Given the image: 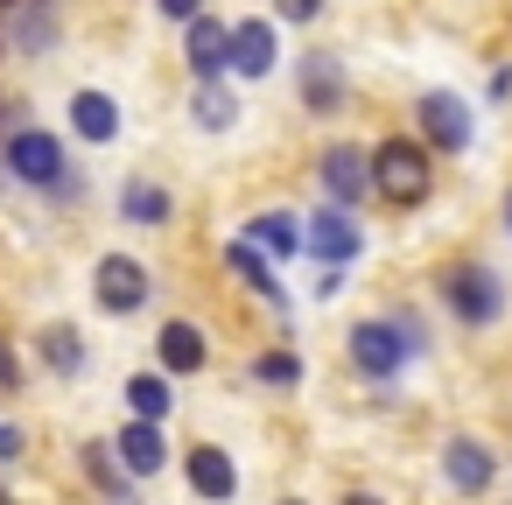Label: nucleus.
I'll return each mask as SVG.
<instances>
[{
  "label": "nucleus",
  "mask_w": 512,
  "mask_h": 505,
  "mask_svg": "<svg viewBox=\"0 0 512 505\" xmlns=\"http://www.w3.org/2000/svg\"><path fill=\"white\" fill-rule=\"evenodd\" d=\"M246 239H253L260 253H274V260H288V253H302V225H295L288 211H260V218L246 225Z\"/></svg>",
  "instance_id": "nucleus-15"
},
{
  "label": "nucleus",
  "mask_w": 512,
  "mask_h": 505,
  "mask_svg": "<svg viewBox=\"0 0 512 505\" xmlns=\"http://www.w3.org/2000/svg\"><path fill=\"white\" fill-rule=\"evenodd\" d=\"M0 386H15V358L8 351H0Z\"/></svg>",
  "instance_id": "nucleus-27"
},
{
  "label": "nucleus",
  "mask_w": 512,
  "mask_h": 505,
  "mask_svg": "<svg viewBox=\"0 0 512 505\" xmlns=\"http://www.w3.org/2000/svg\"><path fill=\"white\" fill-rule=\"evenodd\" d=\"M449 309H456L463 323H498L505 295H498V281H491L484 267H449Z\"/></svg>",
  "instance_id": "nucleus-7"
},
{
  "label": "nucleus",
  "mask_w": 512,
  "mask_h": 505,
  "mask_svg": "<svg viewBox=\"0 0 512 505\" xmlns=\"http://www.w3.org/2000/svg\"><path fill=\"white\" fill-rule=\"evenodd\" d=\"M113 456L134 470V477H155L162 463H169V442H162V421H148V414H134L127 428H120V442H113Z\"/></svg>",
  "instance_id": "nucleus-8"
},
{
  "label": "nucleus",
  "mask_w": 512,
  "mask_h": 505,
  "mask_svg": "<svg viewBox=\"0 0 512 505\" xmlns=\"http://www.w3.org/2000/svg\"><path fill=\"white\" fill-rule=\"evenodd\" d=\"M120 211H127L134 225H169V190H155V183H127Z\"/></svg>",
  "instance_id": "nucleus-19"
},
{
  "label": "nucleus",
  "mask_w": 512,
  "mask_h": 505,
  "mask_svg": "<svg viewBox=\"0 0 512 505\" xmlns=\"http://www.w3.org/2000/svg\"><path fill=\"white\" fill-rule=\"evenodd\" d=\"M302 106H309V113H337V106H344V71H337L330 57H309V64H302Z\"/></svg>",
  "instance_id": "nucleus-13"
},
{
  "label": "nucleus",
  "mask_w": 512,
  "mask_h": 505,
  "mask_svg": "<svg viewBox=\"0 0 512 505\" xmlns=\"http://www.w3.org/2000/svg\"><path fill=\"white\" fill-rule=\"evenodd\" d=\"M8 169H15L22 183H57V176H64V141L43 134V127H22V134L8 141Z\"/></svg>",
  "instance_id": "nucleus-5"
},
{
  "label": "nucleus",
  "mask_w": 512,
  "mask_h": 505,
  "mask_svg": "<svg viewBox=\"0 0 512 505\" xmlns=\"http://www.w3.org/2000/svg\"><path fill=\"white\" fill-rule=\"evenodd\" d=\"M414 120H421V134H428L442 155L470 148V106H463V99H449V92H428V99L414 106Z\"/></svg>",
  "instance_id": "nucleus-6"
},
{
  "label": "nucleus",
  "mask_w": 512,
  "mask_h": 505,
  "mask_svg": "<svg viewBox=\"0 0 512 505\" xmlns=\"http://www.w3.org/2000/svg\"><path fill=\"white\" fill-rule=\"evenodd\" d=\"M358 225H351V204H330V211H316V218H302V253H316L323 267H344V260H358Z\"/></svg>",
  "instance_id": "nucleus-2"
},
{
  "label": "nucleus",
  "mask_w": 512,
  "mask_h": 505,
  "mask_svg": "<svg viewBox=\"0 0 512 505\" xmlns=\"http://www.w3.org/2000/svg\"><path fill=\"white\" fill-rule=\"evenodd\" d=\"M127 407H134V414H148V421H162V414H169V379H162V372L127 379Z\"/></svg>",
  "instance_id": "nucleus-20"
},
{
  "label": "nucleus",
  "mask_w": 512,
  "mask_h": 505,
  "mask_svg": "<svg viewBox=\"0 0 512 505\" xmlns=\"http://www.w3.org/2000/svg\"><path fill=\"white\" fill-rule=\"evenodd\" d=\"M0 456H15V428H0Z\"/></svg>",
  "instance_id": "nucleus-28"
},
{
  "label": "nucleus",
  "mask_w": 512,
  "mask_h": 505,
  "mask_svg": "<svg viewBox=\"0 0 512 505\" xmlns=\"http://www.w3.org/2000/svg\"><path fill=\"white\" fill-rule=\"evenodd\" d=\"M442 470H449V484H456V491H484V484H491V456H484L477 442H449Z\"/></svg>",
  "instance_id": "nucleus-18"
},
{
  "label": "nucleus",
  "mask_w": 512,
  "mask_h": 505,
  "mask_svg": "<svg viewBox=\"0 0 512 505\" xmlns=\"http://www.w3.org/2000/svg\"><path fill=\"white\" fill-rule=\"evenodd\" d=\"M211 344L197 323H162V372H204Z\"/></svg>",
  "instance_id": "nucleus-12"
},
{
  "label": "nucleus",
  "mask_w": 512,
  "mask_h": 505,
  "mask_svg": "<svg viewBox=\"0 0 512 505\" xmlns=\"http://www.w3.org/2000/svg\"><path fill=\"white\" fill-rule=\"evenodd\" d=\"M505 225H512V197H505Z\"/></svg>",
  "instance_id": "nucleus-29"
},
{
  "label": "nucleus",
  "mask_w": 512,
  "mask_h": 505,
  "mask_svg": "<svg viewBox=\"0 0 512 505\" xmlns=\"http://www.w3.org/2000/svg\"><path fill=\"white\" fill-rule=\"evenodd\" d=\"M428 183H435V162H428V148H421V141L393 134V141H379V148H372V190H379L386 204H421V197H428Z\"/></svg>",
  "instance_id": "nucleus-1"
},
{
  "label": "nucleus",
  "mask_w": 512,
  "mask_h": 505,
  "mask_svg": "<svg viewBox=\"0 0 512 505\" xmlns=\"http://www.w3.org/2000/svg\"><path fill=\"white\" fill-rule=\"evenodd\" d=\"M92 288H99V309L134 316V309L148 302V267H141V260H127V253H106V260H99V274H92Z\"/></svg>",
  "instance_id": "nucleus-4"
},
{
  "label": "nucleus",
  "mask_w": 512,
  "mask_h": 505,
  "mask_svg": "<svg viewBox=\"0 0 512 505\" xmlns=\"http://www.w3.org/2000/svg\"><path fill=\"white\" fill-rule=\"evenodd\" d=\"M183 57H190V71H197V78H218V71L232 64V29H225V22H211V15L197 8V15H190V50H183Z\"/></svg>",
  "instance_id": "nucleus-9"
},
{
  "label": "nucleus",
  "mask_w": 512,
  "mask_h": 505,
  "mask_svg": "<svg viewBox=\"0 0 512 505\" xmlns=\"http://www.w3.org/2000/svg\"><path fill=\"white\" fill-rule=\"evenodd\" d=\"M323 190H330V204H358V197L372 190V155L330 148V155H323Z\"/></svg>",
  "instance_id": "nucleus-10"
},
{
  "label": "nucleus",
  "mask_w": 512,
  "mask_h": 505,
  "mask_svg": "<svg viewBox=\"0 0 512 505\" xmlns=\"http://www.w3.org/2000/svg\"><path fill=\"white\" fill-rule=\"evenodd\" d=\"M190 484H197L204 498H232V491H239V470H232L225 449H190Z\"/></svg>",
  "instance_id": "nucleus-16"
},
{
  "label": "nucleus",
  "mask_w": 512,
  "mask_h": 505,
  "mask_svg": "<svg viewBox=\"0 0 512 505\" xmlns=\"http://www.w3.org/2000/svg\"><path fill=\"white\" fill-rule=\"evenodd\" d=\"M274 57H281V50H274V29H267V22H239V29H232V71L267 78Z\"/></svg>",
  "instance_id": "nucleus-11"
},
{
  "label": "nucleus",
  "mask_w": 512,
  "mask_h": 505,
  "mask_svg": "<svg viewBox=\"0 0 512 505\" xmlns=\"http://www.w3.org/2000/svg\"><path fill=\"white\" fill-rule=\"evenodd\" d=\"M71 127H78L85 141H113V134H120V106H113L106 92H78V99H71Z\"/></svg>",
  "instance_id": "nucleus-14"
},
{
  "label": "nucleus",
  "mask_w": 512,
  "mask_h": 505,
  "mask_svg": "<svg viewBox=\"0 0 512 505\" xmlns=\"http://www.w3.org/2000/svg\"><path fill=\"white\" fill-rule=\"evenodd\" d=\"M43 358H50L57 372H78V365H85V344H78V330H71V323L43 330Z\"/></svg>",
  "instance_id": "nucleus-21"
},
{
  "label": "nucleus",
  "mask_w": 512,
  "mask_h": 505,
  "mask_svg": "<svg viewBox=\"0 0 512 505\" xmlns=\"http://www.w3.org/2000/svg\"><path fill=\"white\" fill-rule=\"evenodd\" d=\"M155 8H162V15H169V22H190V15H197V8H204V0H155Z\"/></svg>",
  "instance_id": "nucleus-26"
},
{
  "label": "nucleus",
  "mask_w": 512,
  "mask_h": 505,
  "mask_svg": "<svg viewBox=\"0 0 512 505\" xmlns=\"http://www.w3.org/2000/svg\"><path fill=\"white\" fill-rule=\"evenodd\" d=\"M225 260H232V274H239V281H246L253 295L281 302V281H274V267L260 260V246H253V239H232V246H225Z\"/></svg>",
  "instance_id": "nucleus-17"
},
{
  "label": "nucleus",
  "mask_w": 512,
  "mask_h": 505,
  "mask_svg": "<svg viewBox=\"0 0 512 505\" xmlns=\"http://www.w3.org/2000/svg\"><path fill=\"white\" fill-rule=\"evenodd\" d=\"M253 372H260L267 386H295V379H302V358H288V351H267Z\"/></svg>",
  "instance_id": "nucleus-24"
},
{
  "label": "nucleus",
  "mask_w": 512,
  "mask_h": 505,
  "mask_svg": "<svg viewBox=\"0 0 512 505\" xmlns=\"http://www.w3.org/2000/svg\"><path fill=\"white\" fill-rule=\"evenodd\" d=\"M407 351H414V337H407L400 323H358V330H351V365L372 372V379H393V372L407 365Z\"/></svg>",
  "instance_id": "nucleus-3"
},
{
  "label": "nucleus",
  "mask_w": 512,
  "mask_h": 505,
  "mask_svg": "<svg viewBox=\"0 0 512 505\" xmlns=\"http://www.w3.org/2000/svg\"><path fill=\"white\" fill-rule=\"evenodd\" d=\"M85 470H92V484H106V491H127V484H134V470H127V463H113V456H106V442H92V449H85Z\"/></svg>",
  "instance_id": "nucleus-22"
},
{
  "label": "nucleus",
  "mask_w": 512,
  "mask_h": 505,
  "mask_svg": "<svg viewBox=\"0 0 512 505\" xmlns=\"http://www.w3.org/2000/svg\"><path fill=\"white\" fill-rule=\"evenodd\" d=\"M232 113H239V106H232V92L204 78V92H197V120H204V127H232Z\"/></svg>",
  "instance_id": "nucleus-23"
},
{
  "label": "nucleus",
  "mask_w": 512,
  "mask_h": 505,
  "mask_svg": "<svg viewBox=\"0 0 512 505\" xmlns=\"http://www.w3.org/2000/svg\"><path fill=\"white\" fill-rule=\"evenodd\" d=\"M274 8H281V22H316L323 0H274Z\"/></svg>",
  "instance_id": "nucleus-25"
}]
</instances>
